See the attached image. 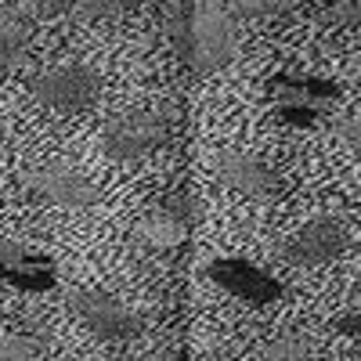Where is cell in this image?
I'll return each instance as SVG.
<instances>
[{"label": "cell", "instance_id": "obj_12", "mask_svg": "<svg viewBox=\"0 0 361 361\" xmlns=\"http://www.w3.org/2000/svg\"><path fill=\"white\" fill-rule=\"evenodd\" d=\"M29 44V25L15 11H0V73H11Z\"/></svg>", "mask_w": 361, "mask_h": 361}, {"label": "cell", "instance_id": "obj_11", "mask_svg": "<svg viewBox=\"0 0 361 361\" xmlns=\"http://www.w3.org/2000/svg\"><path fill=\"white\" fill-rule=\"evenodd\" d=\"M188 221H180L177 214H170L166 206H156V209H148V214L137 221L134 235H137V243L148 246V250H177L180 243L188 238Z\"/></svg>", "mask_w": 361, "mask_h": 361}, {"label": "cell", "instance_id": "obj_2", "mask_svg": "<svg viewBox=\"0 0 361 361\" xmlns=\"http://www.w3.org/2000/svg\"><path fill=\"white\" fill-rule=\"evenodd\" d=\"M166 137H170V112L141 105L109 119L102 130V152L116 163H134L152 156L159 145H166Z\"/></svg>", "mask_w": 361, "mask_h": 361}, {"label": "cell", "instance_id": "obj_18", "mask_svg": "<svg viewBox=\"0 0 361 361\" xmlns=\"http://www.w3.org/2000/svg\"><path fill=\"white\" fill-rule=\"evenodd\" d=\"M145 361H185V357H180V350H173V347H163L156 354H148Z\"/></svg>", "mask_w": 361, "mask_h": 361}, {"label": "cell", "instance_id": "obj_9", "mask_svg": "<svg viewBox=\"0 0 361 361\" xmlns=\"http://www.w3.org/2000/svg\"><path fill=\"white\" fill-rule=\"evenodd\" d=\"M209 279H214L221 289H228L231 296L246 300L253 307H267L282 300V282H275L264 267L250 264V260H238V257H224V260H214L209 264Z\"/></svg>", "mask_w": 361, "mask_h": 361}, {"label": "cell", "instance_id": "obj_19", "mask_svg": "<svg viewBox=\"0 0 361 361\" xmlns=\"http://www.w3.org/2000/svg\"><path fill=\"white\" fill-rule=\"evenodd\" d=\"M0 152H4V137H0Z\"/></svg>", "mask_w": 361, "mask_h": 361}, {"label": "cell", "instance_id": "obj_10", "mask_svg": "<svg viewBox=\"0 0 361 361\" xmlns=\"http://www.w3.org/2000/svg\"><path fill=\"white\" fill-rule=\"evenodd\" d=\"M0 282L25 293H44L54 286V264L22 243H0Z\"/></svg>", "mask_w": 361, "mask_h": 361}, {"label": "cell", "instance_id": "obj_14", "mask_svg": "<svg viewBox=\"0 0 361 361\" xmlns=\"http://www.w3.org/2000/svg\"><path fill=\"white\" fill-rule=\"evenodd\" d=\"M0 361H51L33 336H0Z\"/></svg>", "mask_w": 361, "mask_h": 361}, {"label": "cell", "instance_id": "obj_15", "mask_svg": "<svg viewBox=\"0 0 361 361\" xmlns=\"http://www.w3.org/2000/svg\"><path fill=\"white\" fill-rule=\"evenodd\" d=\"M325 18L333 25H361V0H343V4H329Z\"/></svg>", "mask_w": 361, "mask_h": 361}, {"label": "cell", "instance_id": "obj_16", "mask_svg": "<svg viewBox=\"0 0 361 361\" xmlns=\"http://www.w3.org/2000/svg\"><path fill=\"white\" fill-rule=\"evenodd\" d=\"M333 130H336V137H340L347 148H354V152L361 156V116H347V119H340Z\"/></svg>", "mask_w": 361, "mask_h": 361}, {"label": "cell", "instance_id": "obj_4", "mask_svg": "<svg viewBox=\"0 0 361 361\" xmlns=\"http://www.w3.org/2000/svg\"><path fill=\"white\" fill-rule=\"evenodd\" d=\"M29 94L51 112H87L102 98V76L87 66H58L29 80Z\"/></svg>", "mask_w": 361, "mask_h": 361}, {"label": "cell", "instance_id": "obj_6", "mask_svg": "<svg viewBox=\"0 0 361 361\" xmlns=\"http://www.w3.org/2000/svg\"><path fill=\"white\" fill-rule=\"evenodd\" d=\"M350 246V224L343 217H314L286 243V260L293 267H318L343 257Z\"/></svg>", "mask_w": 361, "mask_h": 361}, {"label": "cell", "instance_id": "obj_13", "mask_svg": "<svg viewBox=\"0 0 361 361\" xmlns=\"http://www.w3.org/2000/svg\"><path fill=\"white\" fill-rule=\"evenodd\" d=\"M260 361H322V350L300 333H282L264 343Z\"/></svg>", "mask_w": 361, "mask_h": 361}, {"label": "cell", "instance_id": "obj_1", "mask_svg": "<svg viewBox=\"0 0 361 361\" xmlns=\"http://www.w3.org/2000/svg\"><path fill=\"white\" fill-rule=\"evenodd\" d=\"M166 33L180 62L199 76L224 69L238 51V18L221 4H173Z\"/></svg>", "mask_w": 361, "mask_h": 361}, {"label": "cell", "instance_id": "obj_8", "mask_svg": "<svg viewBox=\"0 0 361 361\" xmlns=\"http://www.w3.org/2000/svg\"><path fill=\"white\" fill-rule=\"evenodd\" d=\"M214 170L224 188L246 195L253 202H271L282 192V177L275 173V166H267L264 159L246 156V152H221Z\"/></svg>", "mask_w": 361, "mask_h": 361}, {"label": "cell", "instance_id": "obj_3", "mask_svg": "<svg viewBox=\"0 0 361 361\" xmlns=\"http://www.w3.org/2000/svg\"><path fill=\"white\" fill-rule=\"evenodd\" d=\"M271 98H275V109L286 123L293 127H314L318 116L329 112L343 90L333 80L322 76H304V73H279L271 80Z\"/></svg>", "mask_w": 361, "mask_h": 361}, {"label": "cell", "instance_id": "obj_7", "mask_svg": "<svg viewBox=\"0 0 361 361\" xmlns=\"http://www.w3.org/2000/svg\"><path fill=\"white\" fill-rule=\"evenodd\" d=\"M22 185L33 192L40 202H51V206H62V209H87L94 206L102 195L90 180L73 170V166H62V163H47V166H33L22 173Z\"/></svg>", "mask_w": 361, "mask_h": 361}, {"label": "cell", "instance_id": "obj_17", "mask_svg": "<svg viewBox=\"0 0 361 361\" xmlns=\"http://www.w3.org/2000/svg\"><path fill=\"white\" fill-rule=\"evenodd\" d=\"M333 329H336V333H343V336H350V340H361V307L343 311V314L333 322Z\"/></svg>", "mask_w": 361, "mask_h": 361}, {"label": "cell", "instance_id": "obj_5", "mask_svg": "<svg viewBox=\"0 0 361 361\" xmlns=\"http://www.w3.org/2000/svg\"><path fill=\"white\" fill-rule=\"evenodd\" d=\"M69 307L90 333H94L98 340H105V343H123V340H134L141 333V318L123 304V300H116L112 293L76 289L69 296Z\"/></svg>", "mask_w": 361, "mask_h": 361}]
</instances>
